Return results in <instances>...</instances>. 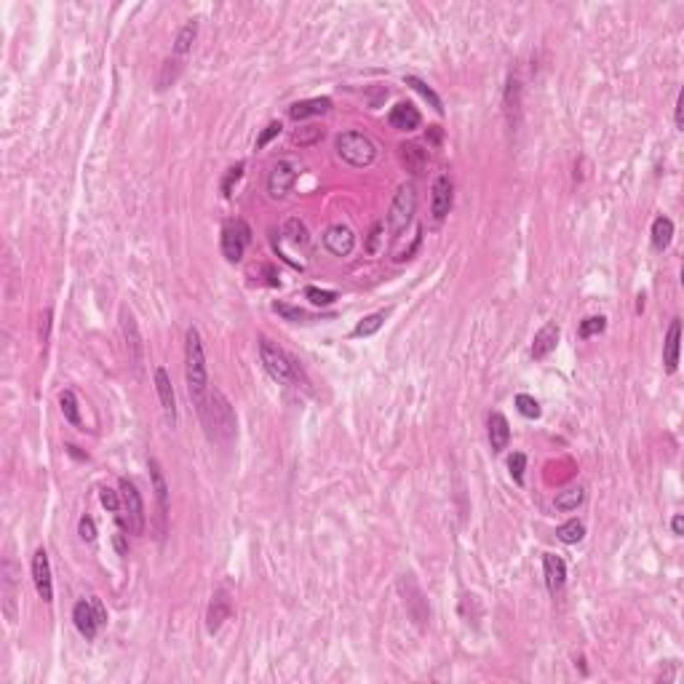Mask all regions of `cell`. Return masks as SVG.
Masks as SVG:
<instances>
[{"label":"cell","mask_w":684,"mask_h":684,"mask_svg":"<svg viewBox=\"0 0 684 684\" xmlns=\"http://www.w3.org/2000/svg\"><path fill=\"white\" fill-rule=\"evenodd\" d=\"M185 380H187L190 401L195 404L198 415H204L209 404V372H206L204 340L195 326H190L185 335Z\"/></svg>","instance_id":"1"},{"label":"cell","mask_w":684,"mask_h":684,"mask_svg":"<svg viewBox=\"0 0 684 684\" xmlns=\"http://www.w3.org/2000/svg\"><path fill=\"white\" fill-rule=\"evenodd\" d=\"M206 431L211 439L222 441V444H230L236 439V412L230 407V401L225 398L222 390H214L209 393V404H206V412L201 415Z\"/></svg>","instance_id":"2"},{"label":"cell","mask_w":684,"mask_h":684,"mask_svg":"<svg viewBox=\"0 0 684 684\" xmlns=\"http://www.w3.org/2000/svg\"><path fill=\"white\" fill-rule=\"evenodd\" d=\"M260 361H262L265 372L270 374L276 383H284V385L300 383V364L291 359L278 342L267 340V337L260 340Z\"/></svg>","instance_id":"3"},{"label":"cell","mask_w":684,"mask_h":684,"mask_svg":"<svg viewBox=\"0 0 684 684\" xmlns=\"http://www.w3.org/2000/svg\"><path fill=\"white\" fill-rule=\"evenodd\" d=\"M337 153H340V158L342 161H348L350 166H369L374 161V156H377V147H374V142L366 137V134L361 132H345L337 137Z\"/></svg>","instance_id":"4"},{"label":"cell","mask_w":684,"mask_h":684,"mask_svg":"<svg viewBox=\"0 0 684 684\" xmlns=\"http://www.w3.org/2000/svg\"><path fill=\"white\" fill-rule=\"evenodd\" d=\"M415 209H417V192H415V185H412V182H404V185L396 190V195H393V204H390V211H388V228H390V233H393V238H398V236L412 225Z\"/></svg>","instance_id":"5"},{"label":"cell","mask_w":684,"mask_h":684,"mask_svg":"<svg viewBox=\"0 0 684 684\" xmlns=\"http://www.w3.org/2000/svg\"><path fill=\"white\" fill-rule=\"evenodd\" d=\"M72 620H75V628L81 631V637L96 639L99 628L108 625V613H105L102 601L91 596V599H81L72 607Z\"/></svg>","instance_id":"6"},{"label":"cell","mask_w":684,"mask_h":684,"mask_svg":"<svg viewBox=\"0 0 684 684\" xmlns=\"http://www.w3.org/2000/svg\"><path fill=\"white\" fill-rule=\"evenodd\" d=\"M300 174H302V166L297 161H289V158L276 161L270 166V174H267V192H270V198H284V195H289L291 187H294V182L300 180Z\"/></svg>","instance_id":"7"},{"label":"cell","mask_w":684,"mask_h":684,"mask_svg":"<svg viewBox=\"0 0 684 684\" xmlns=\"http://www.w3.org/2000/svg\"><path fill=\"white\" fill-rule=\"evenodd\" d=\"M252 240V230L240 219H230L222 228V254L228 262H240V257L246 252V243Z\"/></svg>","instance_id":"8"},{"label":"cell","mask_w":684,"mask_h":684,"mask_svg":"<svg viewBox=\"0 0 684 684\" xmlns=\"http://www.w3.org/2000/svg\"><path fill=\"white\" fill-rule=\"evenodd\" d=\"M120 329H123V340H126V350H129V364L137 377H142V364H144V342L139 335V326L134 321L132 311H120Z\"/></svg>","instance_id":"9"},{"label":"cell","mask_w":684,"mask_h":684,"mask_svg":"<svg viewBox=\"0 0 684 684\" xmlns=\"http://www.w3.org/2000/svg\"><path fill=\"white\" fill-rule=\"evenodd\" d=\"M120 500H123V508H126V516H129V529L134 535H142L144 532V503L142 494L137 489V484L129 479H120Z\"/></svg>","instance_id":"10"},{"label":"cell","mask_w":684,"mask_h":684,"mask_svg":"<svg viewBox=\"0 0 684 684\" xmlns=\"http://www.w3.org/2000/svg\"><path fill=\"white\" fill-rule=\"evenodd\" d=\"M33 580H35L37 596L51 604L54 601V580H51V562H48L46 548H37L33 556Z\"/></svg>","instance_id":"11"},{"label":"cell","mask_w":684,"mask_h":684,"mask_svg":"<svg viewBox=\"0 0 684 684\" xmlns=\"http://www.w3.org/2000/svg\"><path fill=\"white\" fill-rule=\"evenodd\" d=\"M452 198H455V185L449 174H439L431 187V211L436 219H444L452 209Z\"/></svg>","instance_id":"12"},{"label":"cell","mask_w":684,"mask_h":684,"mask_svg":"<svg viewBox=\"0 0 684 684\" xmlns=\"http://www.w3.org/2000/svg\"><path fill=\"white\" fill-rule=\"evenodd\" d=\"M324 246L326 252H332L335 257H348L353 252V246H356V233L348 225H342V222L329 225L324 233Z\"/></svg>","instance_id":"13"},{"label":"cell","mask_w":684,"mask_h":684,"mask_svg":"<svg viewBox=\"0 0 684 684\" xmlns=\"http://www.w3.org/2000/svg\"><path fill=\"white\" fill-rule=\"evenodd\" d=\"M156 390H158V401H161V409H163V417L166 422L174 428L177 425V396H174V385H171V377L163 366L156 369Z\"/></svg>","instance_id":"14"},{"label":"cell","mask_w":684,"mask_h":684,"mask_svg":"<svg viewBox=\"0 0 684 684\" xmlns=\"http://www.w3.org/2000/svg\"><path fill=\"white\" fill-rule=\"evenodd\" d=\"M401 591H404V604H407V610L412 613V618L417 620L420 625H425V620H428V601H425V596H422V591L417 589V583L412 580V577H404L401 580Z\"/></svg>","instance_id":"15"},{"label":"cell","mask_w":684,"mask_h":684,"mask_svg":"<svg viewBox=\"0 0 684 684\" xmlns=\"http://www.w3.org/2000/svg\"><path fill=\"white\" fill-rule=\"evenodd\" d=\"M543 572H545V586H548V591L556 596L559 591L564 589V583H567L564 559L556 556V553H545V556H543Z\"/></svg>","instance_id":"16"},{"label":"cell","mask_w":684,"mask_h":684,"mask_svg":"<svg viewBox=\"0 0 684 684\" xmlns=\"http://www.w3.org/2000/svg\"><path fill=\"white\" fill-rule=\"evenodd\" d=\"M388 120H390V126L398 129V132H415V129H420L422 115L412 102H398L396 108L390 110Z\"/></svg>","instance_id":"17"},{"label":"cell","mask_w":684,"mask_h":684,"mask_svg":"<svg viewBox=\"0 0 684 684\" xmlns=\"http://www.w3.org/2000/svg\"><path fill=\"white\" fill-rule=\"evenodd\" d=\"M559 337H562V329L553 324V321H548V324L543 326L540 332L535 335V340H532V359L543 361L551 350H556Z\"/></svg>","instance_id":"18"},{"label":"cell","mask_w":684,"mask_h":684,"mask_svg":"<svg viewBox=\"0 0 684 684\" xmlns=\"http://www.w3.org/2000/svg\"><path fill=\"white\" fill-rule=\"evenodd\" d=\"M679 342H682V324H679V318H673L668 335H666V345H663V364L668 374H673L679 366Z\"/></svg>","instance_id":"19"},{"label":"cell","mask_w":684,"mask_h":684,"mask_svg":"<svg viewBox=\"0 0 684 684\" xmlns=\"http://www.w3.org/2000/svg\"><path fill=\"white\" fill-rule=\"evenodd\" d=\"M332 110V99L329 96H318V99H302V102H294L289 108V118L291 120H305L311 115H324Z\"/></svg>","instance_id":"20"},{"label":"cell","mask_w":684,"mask_h":684,"mask_svg":"<svg viewBox=\"0 0 684 684\" xmlns=\"http://www.w3.org/2000/svg\"><path fill=\"white\" fill-rule=\"evenodd\" d=\"M150 479H153V489H156L161 521H163V527H166V518H168V484H166V476H163V470H161V463H158V460H150Z\"/></svg>","instance_id":"21"},{"label":"cell","mask_w":684,"mask_h":684,"mask_svg":"<svg viewBox=\"0 0 684 684\" xmlns=\"http://www.w3.org/2000/svg\"><path fill=\"white\" fill-rule=\"evenodd\" d=\"M487 428H489V444H492V452H503L508 441H511V425L505 420L500 412H492L489 420H487Z\"/></svg>","instance_id":"22"},{"label":"cell","mask_w":684,"mask_h":684,"mask_svg":"<svg viewBox=\"0 0 684 684\" xmlns=\"http://www.w3.org/2000/svg\"><path fill=\"white\" fill-rule=\"evenodd\" d=\"M228 615H230V599H228V593H214L211 596V604H209V615H206V620H209V634H216L219 628H222V623L228 620Z\"/></svg>","instance_id":"23"},{"label":"cell","mask_w":684,"mask_h":684,"mask_svg":"<svg viewBox=\"0 0 684 684\" xmlns=\"http://www.w3.org/2000/svg\"><path fill=\"white\" fill-rule=\"evenodd\" d=\"M671 240H673V222L668 216H658L652 222V249L655 252H663V249L671 246Z\"/></svg>","instance_id":"24"},{"label":"cell","mask_w":684,"mask_h":684,"mask_svg":"<svg viewBox=\"0 0 684 684\" xmlns=\"http://www.w3.org/2000/svg\"><path fill=\"white\" fill-rule=\"evenodd\" d=\"M398 150H401V161L407 163V168H409V171H412V174H420L422 168H425V161H428V153L422 150L420 144L409 142V144H401Z\"/></svg>","instance_id":"25"},{"label":"cell","mask_w":684,"mask_h":684,"mask_svg":"<svg viewBox=\"0 0 684 684\" xmlns=\"http://www.w3.org/2000/svg\"><path fill=\"white\" fill-rule=\"evenodd\" d=\"M11 559L3 562V607H6V618L8 620H16V610H13V575H11Z\"/></svg>","instance_id":"26"},{"label":"cell","mask_w":684,"mask_h":684,"mask_svg":"<svg viewBox=\"0 0 684 684\" xmlns=\"http://www.w3.org/2000/svg\"><path fill=\"white\" fill-rule=\"evenodd\" d=\"M583 500H586V489H583V487H567V489H562V492H556L553 505H556L559 511H575Z\"/></svg>","instance_id":"27"},{"label":"cell","mask_w":684,"mask_h":684,"mask_svg":"<svg viewBox=\"0 0 684 684\" xmlns=\"http://www.w3.org/2000/svg\"><path fill=\"white\" fill-rule=\"evenodd\" d=\"M556 538L562 543H567V545H575V543H580L586 538V524L577 521V518H569V521H564L562 527L556 529Z\"/></svg>","instance_id":"28"},{"label":"cell","mask_w":684,"mask_h":684,"mask_svg":"<svg viewBox=\"0 0 684 684\" xmlns=\"http://www.w3.org/2000/svg\"><path fill=\"white\" fill-rule=\"evenodd\" d=\"M284 238L289 240V243H294V246H308V228H305V222L302 219H297V216H291V219H286V225H284Z\"/></svg>","instance_id":"29"},{"label":"cell","mask_w":684,"mask_h":684,"mask_svg":"<svg viewBox=\"0 0 684 684\" xmlns=\"http://www.w3.org/2000/svg\"><path fill=\"white\" fill-rule=\"evenodd\" d=\"M195 35H198V22H187L180 30L177 40H174V54H177V57H187V51H190L192 43H195Z\"/></svg>","instance_id":"30"},{"label":"cell","mask_w":684,"mask_h":684,"mask_svg":"<svg viewBox=\"0 0 684 684\" xmlns=\"http://www.w3.org/2000/svg\"><path fill=\"white\" fill-rule=\"evenodd\" d=\"M59 407H62L64 420L70 422V425H81V409H78V398H75V393H72V390H64V393H62Z\"/></svg>","instance_id":"31"},{"label":"cell","mask_w":684,"mask_h":684,"mask_svg":"<svg viewBox=\"0 0 684 684\" xmlns=\"http://www.w3.org/2000/svg\"><path fill=\"white\" fill-rule=\"evenodd\" d=\"M383 324H385V311L372 313V315H364L359 324H356V329H353V335L369 337V335H374V332H380V326Z\"/></svg>","instance_id":"32"},{"label":"cell","mask_w":684,"mask_h":684,"mask_svg":"<svg viewBox=\"0 0 684 684\" xmlns=\"http://www.w3.org/2000/svg\"><path fill=\"white\" fill-rule=\"evenodd\" d=\"M404 83L412 86L415 91H420V94L425 96V99H428V102H431V105H433V110H436V112H444V108H441V99L436 96V91H433V88H431V86H428V83H425V81H420V78H415V75H407V78H404Z\"/></svg>","instance_id":"33"},{"label":"cell","mask_w":684,"mask_h":684,"mask_svg":"<svg viewBox=\"0 0 684 684\" xmlns=\"http://www.w3.org/2000/svg\"><path fill=\"white\" fill-rule=\"evenodd\" d=\"M604 329H607V318H604V315H589V318H583V321H580L577 335H580V340H589V337L601 335Z\"/></svg>","instance_id":"34"},{"label":"cell","mask_w":684,"mask_h":684,"mask_svg":"<svg viewBox=\"0 0 684 684\" xmlns=\"http://www.w3.org/2000/svg\"><path fill=\"white\" fill-rule=\"evenodd\" d=\"M305 297L318 305V308H329L337 302V291H329V289H318V286H308L305 289Z\"/></svg>","instance_id":"35"},{"label":"cell","mask_w":684,"mask_h":684,"mask_svg":"<svg viewBox=\"0 0 684 684\" xmlns=\"http://www.w3.org/2000/svg\"><path fill=\"white\" fill-rule=\"evenodd\" d=\"M516 409L527 417V420H538V417H540V404H538L532 396H527V393H518L516 396Z\"/></svg>","instance_id":"36"},{"label":"cell","mask_w":684,"mask_h":684,"mask_svg":"<svg viewBox=\"0 0 684 684\" xmlns=\"http://www.w3.org/2000/svg\"><path fill=\"white\" fill-rule=\"evenodd\" d=\"M324 137V132L318 129V126H302V129H297V132L291 134V139L300 144V147H305V144H313L318 142Z\"/></svg>","instance_id":"37"},{"label":"cell","mask_w":684,"mask_h":684,"mask_svg":"<svg viewBox=\"0 0 684 684\" xmlns=\"http://www.w3.org/2000/svg\"><path fill=\"white\" fill-rule=\"evenodd\" d=\"M508 468H511V476H514V481H516V484H524V470H527V457L521 455V452H514V455L508 457Z\"/></svg>","instance_id":"38"},{"label":"cell","mask_w":684,"mask_h":684,"mask_svg":"<svg viewBox=\"0 0 684 684\" xmlns=\"http://www.w3.org/2000/svg\"><path fill=\"white\" fill-rule=\"evenodd\" d=\"M281 129H284V126H281V120H270V123L262 129V134L257 137V150H262V147H267V144L273 142L278 134H281Z\"/></svg>","instance_id":"39"},{"label":"cell","mask_w":684,"mask_h":684,"mask_svg":"<svg viewBox=\"0 0 684 684\" xmlns=\"http://www.w3.org/2000/svg\"><path fill=\"white\" fill-rule=\"evenodd\" d=\"M273 311H276L278 315H284L286 321H305V318H308L302 308H294V305H286V302H276Z\"/></svg>","instance_id":"40"},{"label":"cell","mask_w":684,"mask_h":684,"mask_svg":"<svg viewBox=\"0 0 684 684\" xmlns=\"http://www.w3.org/2000/svg\"><path fill=\"white\" fill-rule=\"evenodd\" d=\"M243 168H246V163L240 161V163H236L233 168H228V174H225V180H222V195H230L233 192V185L243 177Z\"/></svg>","instance_id":"41"},{"label":"cell","mask_w":684,"mask_h":684,"mask_svg":"<svg viewBox=\"0 0 684 684\" xmlns=\"http://www.w3.org/2000/svg\"><path fill=\"white\" fill-rule=\"evenodd\" d=\"M99 500H102V505H105L108 511H112V514H118L120 503H123V500L118 497V492H112L110 487H102V489H99Z\"/></svg>","instance_id":"42"},{"label":"cell","mask_w":684,"mask_h":684,"mask_svg":"<svg viewBox=\"0 0 684 684\" xmlns=\"http://www.w3.org/2000/svg\"><path fill=\"white\" fill-rule=\"evenodd\" d=\"M78 535L83 538L86 543H94L96 540V524L91 516H81V521H78Z\"/></svg>","instance_id":"43"},{"label":"cell","mask_w":684,"mask_h":684,"mask_svg":"<svg viewBox=\"0 0 684 684\" xmlns=\"http://www.w3.org/2000/svg\"><path fill=\"white\" fill-rule=\"evenodd\" d=\"M383 228H385L383 222H377V225L372 228V233H369V243H366V252L369 254H377V249H380V240L385 238Z\"/></svg>","instance_id":"44"},{"label":"cell","mask_w":684,"mask_h":684,"mask_svg":"<svg viewBox=\"0 0 684 684\" xmlns=\"http://www.w3.org/2000/svg\"><path fill=\"white\" fill-rule=\"evenodd\" d=\"M671 529H673V535H682V532H684V518H682V514H676V516H673Z\"/></svg>","instance_id":"45"},{"label":"cell","mask_w":684,"mask_h":684,"mask_svg":"<svg viewBox=\"0 0 684 684\" xmlns=\"http://www.w3.org/2000/svg\"><path fill=\"white\" fill-rule=\"evenodd\" d=\"M67 452H70L72 457H78V460H88V457H86L83 452H81V449H78L75 444H67Z\"/></svg>","instance_id":"46"},{"label":"cell","mask_w":684,"mask_h":684,"mask_svg":"<svg viewBox=\"0 0 684 684\" xmlns=\"http://www.w3.org/2000/svg\"><path fill=\"white\" fill-rule=\"evenodd\" d=\"M115 545H118V553H126V543H123V532L115 535Z\"/></svg>","instance_id":"47"},{"label":"cell","mask_w":684,"mask_h":684,"mask_svg":"<svg viewBox=\"0 0 684 684\" xmlns=\"http://www.w3.org/2000/svg\"><path fill=\"white\" fill-rule=\"evenodd\" d=\"M676 129H682V99L676 102Z\"/></svg>","instance_id":"48"}]
</instances>
